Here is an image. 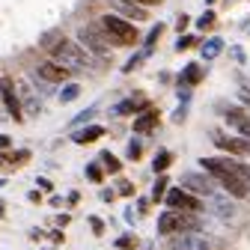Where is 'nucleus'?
Wrapping results in <instances>:
<instances>
[{"label": "nucleus", "instance_id": "obj_35", "mask_svg": "<svg viewBox=\"0 0 250 250\" xmlns=\"http://www.w3.org/2000/svg\"><path fill=\"white\" fill-rule=\"evenodd\" d=\"M140 60H143V54H137V57H131L128 62H125V72H131V69L137 66V62H140Z\"/></svg>", "mask_w": 250, "mask_h": 250}, {"label": "nucleus", "instance_id": "obj_29", "mask_svg": "<svg viewBox=\"0 0 250 250\" xmlns=\"http://www.w3.org/2000/svg\"><path fill=\"white\" fill-rule=\"evenodd\" d=\"M161 33H164V24H158V27H152V33L146 36V45H155V42L161 39Z\"/></svg>", "mask_w": 250, "mask_h": 250}, {"label": "nucleus", "instance_id": "obj_7", "mask_svg": "<svg viewBox=\"0 0 250 250\" xmlns=\"http://www.w3.org/2000/svg\"><path fill=\"white\" fill-rule=\"evenodd\" d=\"M167 206L170 208H176V211H191V214H197L200 208H203V203H200V197H194V194H188L185 188H170L167 191Z\"/></svg>", "mask_w": 250, "mask_h": 250}, {"label": "nucleus", "instance_id": "obj_42", "mask_svg": "<svg viewBox=\"0 0 250 250\" xmlns=\"http://www.w3.org/2000/svg\"><path fill=\"white\" fill-rule=\"evenodd\" d=\"M0 188H3V182H0Z\"/></svg>", "mask_w": 250, "mask_h": 250}, {"label": "nucleus", "instance_id": "obj_34", "mask_svg": "<svg viewBox=\"0 0 250 250\" xmlns=\"http://www.w3.org/2000/svg\"><path fill=\"white\" fill-rule=\"evenodd\" d=\"M238 99H241V104L250 110V89H241V92H238Z\"/></svg>", "mask_w": 250, "mask_h": 250}, {"label": "nucleus", "instance_id": "obj_33", "mask_svg": "<svg viewBox=\"0 0 250 250\" xmlns=\"http://www.w3.org/2000/svg\"><path fill=\"white\" fill-rule=\"evenodd\" d=\"M9 146H12V137L9 134H0V152H6Z\"/></svg>", "mask_w": 250, "mask_h": 250}, {"label": "nucleus", "instance_id": "obj_1", "mask_svg": "<svg viewBox=\"0 0 250 250\" xmlns=\"http://www.w3.org/2000/svg\"><path fill=\"white\" fill-rule=\"evenodd\" d=\"M51 60H57L60 66H66L69 72H86V69H96V66H99V57L92 60V54H89L86 48L69 42L66 36H62V39L57 42V48L51 51Z\"/></svg>", "mask_w": 250, "mask_h": 250}, {"label": "nucleus", "instance_id": "obj_17", "mask_svg": "<svg viewBox=\"0 0 250 250\" xmlns=\"http://www.w3.org/2000/svg\"><path fill=\"white\" fill-rule=\"evenodd\" d=\"M200 81H203V69H200V62H188L185 72H182V83H185V86H194V83H200Z\"/></svg>", "mask_w": 250, "mask_h": 250}, {"label": "nucleus", "instance_id": "obj_41", "mask_svg": "<svg viewBox=\"0 0 250 250\" xmlns=\"http://www.w3.org/2000/svg\"><path fill=\"white\" fill-rule=\"evenodd\" d=\"M0 113H3V102H0Z\"/></svg>", "mask_w": 250, "mask_h": 250}, {"label": "nucleus", "instance_id": "obj_27", "mask_svg": "<svg viewBox=\"0 0 250 250\" xmlns=\"http://www.w3.org/2000/svg\"><path fill=\"white\" fill-rule=\"evenodd\" d=\"M140 155H143V146H140L137 140H131V143H128V158H131V161H140Z\"/></svg>", "mask_w": 250, "mask_h": 250}, {"label": "nucleus", "instance_id": "obj_12", "mask_svg": "<svg viewBox=\"0 0 250 250\" xmlns=\"http://www.w3.org/2000/svg\"><path fill=\"white\" fill-rule=\"evenodd\" d=\"M158 119H161V113L155 110V107H149V110H143L137 119H134V131L137 134H146V131H152L155 125H158Z\"/></svg>", "mask_w": 250, "mask_h": 250}, {"label": "nucleus", "instance_id": "obj_3", "mask_svg": "<svg viewBox=\"0 0 250 250\" xmlns=\"http://www.w3.org/2000/svg\"><path fill=\"white\" fill-rule=\"evenodd\" d=\"M197 227H200V217L191 214V211H176V208H170V211H164V214L158 217V232H161V235L194 232Z\"/></svg>", "mask_w": 250, "mask_h": 250}, {"label": "nucleus", "instance_id": "obj_6", "mask_svg": "<svg viewBox=\"0 0 250 250\" xmlns=\"http://www.w3.org/2000/svg\"><path fill=\"white\" fill-rule=\"evenodd\" d=\"M0 102H3V110L15 119V122H21L24 119V104H21V92H18V83L9 78V75H3L0 78Z\"/></svg>", "mask_w": 250, "mask_h": 250}, {"label": "nucleus", "instance_id": "obj_36", "mask_svg": "<svg viewBox=\"0 0 250 250\" xmlns=\"http://www.w3.org/2000/svg\"><path fill=\"white\" fill-rule=\"evenodd\" d=\"M188 24H191V18H188V15H179V21H176V27H179V33H182V30H185Z\"/></svg>", "mask_w": 250, "mask_h": 250}, {"label": "nucleus", "instance_id": "obj_22", "mask_svg": "<svg viewBox=\"0 0 250 250\" xmlns=\"http://www.w3.org/2000/svg\"><path fill=\"white\" fill-rule=\"evenodd\" d=\"M78 96H81V86H78V83H66V86H62V92H60V102L69 104V102H75Z\"/></svg>", "mask_w": 250, "mask_h": 250}, {"label": "nucleus", "instance_id": "obj_25", "mask_svg": "<svg viewBox=\"0 0 250 250\" xmlns=\"http://www.w3.org/2000/svg\"><path fill=\"white\" fill-rule=\"evenodd\" d=\"M116 247L119 250H134L137 247V238L134 235H122V238H116Z\"/></svg>", "mask_w": 250, "mask_h": 250}, {"label": "nucleus", "instance_id": "obj_39", "mask_svg": "<svg viewBox=\"0 0 250 250\" xmlns=\"http://www.w3.org/2000/svg\"><path fill=\"white\" fill-rule=\"evenodd\" d=\"M51 241H57V244H60V241H62V232H60V229H54V232H51Z\"/></svg>", "mask_w": 250, "mask_h": 250}, {"label": "nucleus", "instance_id": "obj_38", "mask_svg": "<svg viewBox=\"0 0 250 250\" xmlns=\"http://www.w3.org/2000/svg\"><path fill=\"white\" fill-rule=\"evenodd\" d=\"M30 203H42V194L39 191H30Z\"/></svg>", "mask_w": 250, "mask_h": 250}, {"label": "nucleus", "instance_id": "obj_31", "mask_svg": "<svg viewBox=\"0 0 250 250\" xmlns=\"http://www.w3.org/2000/svg\"><path fill=\"white\" fill-rule=\"evenodd\" d=\"M119 194H122V197H131V194H134V185H131V182H119Z\"/></svg>", "mask_w": 250, "mask_h": 250}, {"label": "nucleus", "instance_id": "obj_20", "mask_svg": "<svg viewBox=\"0 0 250 250\" xmlns=\"http://www.w3.org/2000/svg\"><path fill=\"white\" fill-rule=\"evenodd\" d=\"M221 51H224V42L217 39V36H214V39H208V42L203 45V57H206V60H214Z\"/></svg>", "mask_w": 250, "mask_h": 250}, {"label": "nucleus", "instance_id": "obj_15", "mask_svg": "<svg viewBox=\"0 0 250 250\" xmlns=\"http://www.w3.org/2000/svg\"><path fill=\"white\" fill-rule=\"evenodd\" d=\"M116 6H119L116 15H122V18H134V21H143L146 18V9L134 6V0H122V3H116Z\"/></svg>", "mask_w": 250, "mask_h": 250}, {"label": "nucleus", "instance_id": "obj_23", "mask_svg": "<svg viewBox=\"0 0 250 250\" xmlns=\"http://www.w3.org/2000/svg\"><path fill=\"white\" fill-rule=\"evenodd\" d=\"M102 164H104L107 173H119L122 170V161L116 158V155H110V152H102Z\"/></svg>", "mask_w": 250, "mask_h": 250}, {"label": "nucleus", "instance_id": "obj_5", "mask_svg": "<svg viewBox=\"0 0 250 250\" xmlns=\"http://www.w3.org/2000/svg\"><path fill=\"white\" fill-rule=\"evenodd\" d=\"M224 185V191L229 194V197H235V200H244L247 194H250V170L238 161L229 173H224L221 179H217Z\"/></svg>", "mask_w": 250, "mask_h": 250}, {"label": "nucleus", "instance_id": "obj_40", "mask_svg": "<svg viewBox=\"0 0 250 250\" xmlns=\"http://www.w3.org/2000/svg\"><path fill=\"white\" fill-rule=\"evenodd\" d=\"M134 3H140V6H152V3H161V0H134Z\"/></svg>", "mask_w": 250, "mask_h": 250}, {"label": "nucleus", "instance_id": "obj_26", "mask_svg": "<svg viewBox=\"0 0 250 250\" xmlns=\"http://www.w3.org/2000/svg\"><path fill=\"white\" fill-rule=\"evenodd\" d=\"M194 45H197V39H194V36H179L176 51H188V48H194Z\"/></svg>", "mask_w": 250, "mask_h": 250}, {"label": "nucleus", "instance_id": "obj_10", "mask_svg": "<svg viewBox=\"0 0 250 250\" xmlns=\"http://www.w3.org/2000/svg\"><path fill=\"white\" fill-rule=\"evenodd\" d=\"M30 161V152L27 149H6V152H0V170H6V167H24Z\"/></svg>", "mask_w": 250, "mask_h": 250}, {"label": "nucleus", "instance_id": "obj_28", "mask_svg": "<svg viewBox=\"0 0 250 250\" xmlns=\"http://www.w3.org/2000/svg\"><path fill=\"white\" fill-rule=\"evenodd\" d=\"M211 24H214V12H211V9L197 18V27H200V30H206V27H211Z\"/></svg>", "mask_w": 250, "mask_h": 250}, {"label": "nucleus", "instance_id": "obj_19", "mask_svg": "<svg viewBox=\"0 0 250 250\" xmlns=\"http://www.w3.org/2000/svg\"><path fill=\"white\" fill-rule=\"evenodd\" d=\"M170 164H173V155L164 149V152H158V155H155V161H152V170H155V173H164Z\"/></svg>", "mask_w": 250, "mask_h": 250}, {"label": "nucleus", "instance_id": "obj_2", "mask_svg": "<svg viewBox=\"0 0 250 250\" xmlns=\"http://www.w3.org/2000/svg\"><path fill=\"white\" fill-rule=\"evenodd\" d=\"M99 27L104 30V36L110 39V45H134V42L140 39V33L134 30V24H131L128 18L116 15V12H107V15H102Z\"/></svg>", "mask_w": 250, "mask_h": 250}, {"label": "nucleus", "instance_id": "obj_4", "mask_svg": "<svg viewBox=\"0 0 250 250\" xmlns=\"http://www.w3.org/2000/svg\"><path fill=\"white\" fill-rule=\"evenodd\" d=\"M78 42H81V48H86L92 57H99V60H107V57H110V39L104 36L102 27L83 24V27L78 30Z\"/></svg>", "mask_w": 250, "mask_h": 250}, {"label": "nucleus", "instance_id": "obj_9", "mask_svg": "<svg viewBox=\"0 0 250 250\" xmlns=\"http://www.w3.org/2000/svg\"><path fill=\"white\" fill-rule=\"evenodd\" d=\"M227 122L232 125L241 137L250 140V113H247V107H229L227 110Z\"/></svg>", "mask_w": 250, "mask_h": 250}, {"label": "nucleus", "instance_id": "obj_21", "mask_svg": "<svg viewBox=\"0 0 250 250\" xmlns=\"http://www.w3.org/2000/svg\"><path fill=\"white\" fill-rule=\"evenodd\" d=\"M164 197H167V176L161 173V176H158V182L152 185V200H155V203H161Z\"/></svg>", "mask_w": 250, "mask_h": 250}, {"label": "nucleus", "instance_id": "obj_14", "mask_svg": "<svg viewBox=\"0 0 250 250\" xmlns=\"http://www.w3.org/2000/svg\"><path fill=\"white\" fill-rule=\"evenodd\" d=\"M137 110H149V102H146V99H140V102L128 99V102H122V104H116V107H113V113H116V116H128V113H137Z\"/></svg>", "mask_w": 250, "mask_h": 250}, {"label": "nucleus", "instance_id": "obj_24", "mask_svg": "<svg viewBox=\"0 0 250 250\" xmlns=\"http://www.w3.org/2000/svg\"><path fill=\"white\" fill-rule=\"evenodd\" d=\"M86 179L99 185V182H104V170H102L99 164H89V167H86Z\"/></svg>", "mask_w": 250, "mask_h": 250}, {"label": "nucleus", "instance_id": "obj_8", "mask_svg": "<svg viewBox=\"0 0 250 250\" xmlns=\"http://www.w3.org/2000/svg\"><path fill=\"white\" fill-rule=\"evenodd\" d=\"M39 78H42L45 83H66L69 69L60 66L57 60H45V62H39Z\"/></svg>", "mask_w": 250, "mask_h": 250}, {"label": "nucleus", "instance_id": "obj_16", "mask_svg": "<svg viewBox=\"0 0 250 250\" xmlns=\"http://www.w3.org/2000/svg\"><path fill=\"white\" fill-rule=\"evenodd\" d=\"M102 134H104V128H102V125H89V128H81V131H75V137H72V140L83 146V143H92V140H99Z\"/></svg>", "mask_w": 250, "mask_h": 250}, {"label": "nucleus", "instance_id": "obj_32", "mask_svg": "<svg viewBox=\"0 0 250 250\" xmlns=\"http://www.w3.org/2000/svg\"><path fill=\"white\" fill-rule=\"evenodd\" d=\"M92 113H96V107H89V110H83L81 116H75V119H72V125H81V122H86V119H89Z\"/></svg>", "mask_w": 250, "mask_h": 250}, {"label": "nucleus", "instance_id": "obj_37", "mask_svg": "<svg viewBox=\"0 0 250 250\" xmlns=\"http://www.w3.org/2000/svg\"><path fill=\"white\" fill-rule=\"evenodd\" d=\"M69 221H72V217H69V214H60V217H57V227H66Z\"/></svg>", "mask_w": 250, "mask_h": 250}, {"label": "nucleus", "instance_id": "obj_13", "mask_svg": "<svg viewBox=\"0 0 250 250\" xmlns=\"http://www.w3.org/2000/svg\"><path fill=\"white\" fill-rule=\"evenodd\" d=\"M182 185H185V188H191V191H197V194H211L208 179H203V176H197V173H188V176L182 179Z\"/></svg>", "mask_w": 250, "mask_h": 250}, {"label": "nucleus", "instance_id": "obj_18", "mask_svg": "<svg viewBox=\"0 0 250 250\" xmlns=\"http://www.w3.org/2000/svg\"><path fill=\"white\" fill-rule=\"evenodd\" d=\"M18 92H21V104H24V110L36 116V113H39V102L30 96V86H27V83H18Z\"/></svg>", "mask_w": 250, "mask_h": 250}, {"label": "nucleus", "instance_id": "obj_11", "mask_svg": "<svg viewBox=\"0 0 250 250\" xmlns=\"http://www.w3.org/2000/svg\"><path fill=\"white\" fill-rule=\"evenodd\" d=\"M217 146L221 149H227L232 158H238V155H244V152H250V143H247V137H217Z\"/></svg>", "mask_w": 250, "mask_h": 250}, {"label": "nucleus", "instance_id": "obj_30", "mask_svg": "<svg viewBox=\"0 0 250 250\" xmlns=\"http://www.w3.org/2000/svg\"><path fill=\"white\" fill-rule=\"evenodd\" d=\"M89 227H92V232H96V235H102V232H104V224H102V217H89Z\"/></svg>", "mask_w": 250, "mask_h": 250}]
</instances>
